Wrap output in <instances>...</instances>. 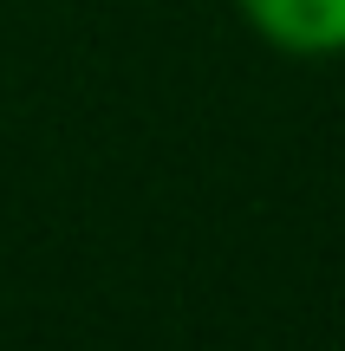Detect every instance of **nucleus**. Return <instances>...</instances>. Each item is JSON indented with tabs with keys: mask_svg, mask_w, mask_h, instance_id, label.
<instances>
[{
	"mask_svg": "<svg viewBox=\"0 0 345 351\" xmlns=\"http://www.w3.org/2000/svg\"><path fill=\"white\" fill-rule=\"evenodd\" d=\"M241 26L287 59H339L345 52V0H235Z\"/></svg>",
	"mask_w": 345,
	"mask_h": 351,
	"instance_id": "nucleus-1",
	"label": "nucleus"
}]
</instances>
